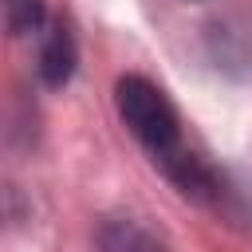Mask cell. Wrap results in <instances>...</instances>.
Masks as SVG:
<instances>
[{
  "label": "cell",
  "mask_w": 252,
  "mask_h": 252,
  "mask_svg": "<svg viewBox=\"0 0 252 252\" xmlns=\"http://www.w3.org/2000/svg\"><path fill=\"white\" fill-rule=\"evenodd\" d=\"M114 106L118 118L126 122V130L150 150V158L161 169H173L189 150L181 146V122L173 102L161 94V87H154L142 75H122L114 87Z\"/></svg>",
  "instance_id": "obj_1"
},
{
  "label": "cell",
  "mask_w": 252,
  "mask_h": 252,
  "mask_svg": "<svg viewBox=\"0 0 252 252\" xmlns=\"http://www.w3.org/2000/svg\"><path fill=\"white\" fill-rule=\"evenodd\" d=\"M71 71H75V39H71L67 24L55 20V24H47V32H43L39 75H43L47 87H63V83L71 79Z\"/></svg>",
  "instance_id": "obj_2"
},
{
  "label": "cell",
  "mask_w": 252,
  "mask_h": 252,
  "mask_svg": "<svg viewBox=\"0 0 252 252\" xmlns=\"http://www.w3.org/2000/svg\"><path fill=\"white\" fill-rule=\"evenodd\" d=\"M102 248L106 252H158V244L150 240V232L138 220H114V224H106Z\"/></svg>",
  "instance_id": "obj_3"
},
{
  "label": "cell",
  "mask_w": 252,
  "mask_h": 252,
  "mask_svg": "<svg viewBox=\"0 0 252 252\" xmlns=\"http://www.w3.org/2000/svg\"><path fill=\"white\" fill-rule=\"evenodd\" d=\"M43 0H4V20L12 35H28L43 28Z\"/></svg>",
  "instance_id": "obj_4"
}]
</instances>
